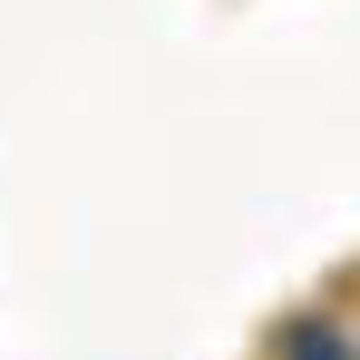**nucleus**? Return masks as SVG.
I'll list each match as a JSON object with an SVG mask.
<instances>
[{
    "mask_svg": "<svg viewBox=\"0 0 360 360\" xmlns=\"http://www.w3.org/2000/svg\"><path fill=\"white\" fill-rule=\"evenodd\" d=\"M283 360H351V331L341 321H292L283 331Z\"/></svg>",
    "mask_w": 360,
    "mask_h": 360,
    "instance_id": "1",
    "label": "nucleus"
}]
</instances>
